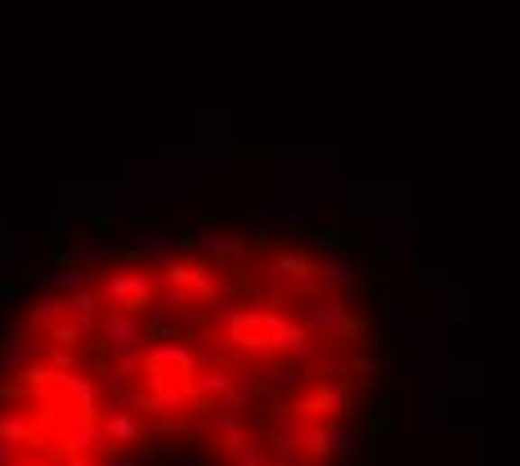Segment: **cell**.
I'll use <instances>...</instances> for the list:
<instances>
[{"label":"cell","instance_id":"cell-1","mask_svg":"<svg viewBox=\"0 0 520 466\" xmlns=\"http://www.w3.org/2000/svg\"><path fill=\"white\" fill-rule=\"evenodd\" d=\"M99 301L108 310H122V314H148L153 310V296H157V283L135 269V265H108L104 278H99Z\"/></svg>","mask_w":520,"mask_h":466},{"label":"cell","instance_id":"cell-2","mask_svg":"<svg viewBox=\"0 0 520 466\" xmlns=\"http://www.w3.org/2000/svg\"><path fill=\"white\" fill-rule=\"evenodd\" d=\"M301 305H305V314H310L323 332H332V337H359V341H364V323H355V314H350V305H346L341 296L310 292V296H301Z\"/></svg>","mask_w":520,"mask_h":466},{"label":"cell","instance_id":"cell-3","mask_svg":"<svg viewBox=\"0 0 520 466\" xmlns=\"http://www.w3.org/2000/svg\"><path fill=\"white\" fill-rule=\"evenodd\" d=\"M99 332H104V341H108L113 354L117 350H139L144 341H153L144 314H122V310H104L99 314Z\"/></svg>","mask_w":520,"mask_h":466},{"label":"cell","instance_id":"cell-4","mask_svg":"<svg viewBox=\"0 0 520 466\" xmlns=\"http://www.w3.org/2000/svg\"><path fill=\"white\" fill-rule=\"evenodd\" d=\"M310 269H314V278H323L328 287H337L341 301L355 296V287H359V278H355V269H350V260H346L341 247H323V256L310 260Z\"/></svg>","mask_w":520,"mask_h":466},{"label":"cell","instance_id":"cell-5","mask_svg":"<svg viewBox=\"0 0 520 466\" xmlns=\"http://www.w3.org/2000/svg\"><path fill=\"white\" fill-rule=\"evenodd\" d=\"M104 449H108V440H104L99 422H77V417H68V422H63V431H59V449H54V458H59V453H81V458H95V453H104Z\"/></svg>","mask_w":520,"mask_h":466},{"label":"cell","instance_id":"cell-6","mask_svg":"<svg viewBox=\"0 0 520 466\" xmlns=\"http://www.w3.org/2000/svg\"><path fill=\"white\" fill-rule=\"evenodd\" d=\"M260 332L269 337V346H274V354H287V350H292L296 341H301V337H305V328L287 319L283 301H269V305L260 310Z\"/></svg>","mask_w":520,"mask_h":466},{"label":"cell","instance_id":"cell-7","mask_svg":"<svg viewBox=\"0 0 520 466\" xmlns=\"http://www.w3.org/2000/svg\"><path fill=\"white\" fill-rule=\"evenodd\" d=\"M234 386H238V372H229V368H193L184 377L189 399H225Z\"/></svg>","mask_w":520,"mask_h":466},{"label":"cell","instance_id":"cell-8","mask_svg":"<svg viewBox=\"0 0 520 466\" xmlns=\"http://www.w3.org/2000/svg\"><path fill=\"white\" fill-rule=\"evenodd\" d=\"M99 431H104V440H108L113 449H135V444L144 440V422H139L130 408H108V413H99Z\"/></svg>","mask_w":520,"mask_h":466},{"label":"cell","instance_id":"cell-9","mask_svg":"<svg viewBox=\"0 0 520 466\" xmlns=\"http://www.w3.org/2000/svg\"><path fill=\"white\" fill-rule=\"evenodd\" d=\"M126 242H130V251H135V256H144V260H148V265H157V269H162L166 260H175V256L189 247V238H184V233H166V238H153V233H130Z\"/></svg>","mask_w":520,"mask_h":466},{"label":"cell","instance_id":"cell-10","mask_svg":"<svg viewBox=\"0 0 520 466\" xmlns=\"http://www.w3.org/2000/svg\"><path fill=\"white\" fill-rule=\"evenodd\" d=\"M216 323H220V337L238 350L252 332H260V310H252V305H220Z\"/></svg>","mask_w":520,"mask_h":466},{"label":"cell","instance_id":"cell-11","mask_svg":"<svg viewBox=\"0 0 520 466\" xmlns=\"http://www.w3.org/2000/svg\"><path fill=\"white\" fill-rule=\"evenodd\" d=\"M189 242H198L207 256H220V260H234V265L247 256V242H243V238H234V233H225V229H216V225H198Z\"/></svg>","mask_w":520,"mask_h":466},{"label":"cell","instance_id":"cell-12","mask_svg":"<svg viewBox=\"0 0 520 466\" xmlns=\"http://www.w3.org/2000/svg\"><path fill=\"white\" fill-rule=\"evenodd\" d=\"M36 359V341H27V332L23 328H9V332H0V372H23L27 363Z\"/></svg>","mask_w":520,"mask_h":466},{"label":"cell","instance_id":"cell-13","mask_svg":"<svg viewBox=\"0 0 520 466\" xmlns=\"http://www.w3.org/2000/svg\"><path fill=\"white\" fill-rule=\"evenodd\" d=\"M189 296H193V310H202V305H211V301L225 296V283L216 278V265H211V260L189 265Z\"/></svg>","mask_w":520,"mask_h":466},{"label":"cell","instance_id":"cell-14","mask_svg":"<svg viewBox=\"0 0 520 466\" xmlns=\"http://www.w3.org/2000/svg\"><path fill=\"white\" fill-rule=\"evenodd\" d=\"M63 305H68V319L72 323H81L86 332L99 323V314H104V301H99V292L95 287H77V292H68L63 296Z\"/></svg>","mask_w":520,"mask_h":466},{"label":"cell","instance_id":"cell-15","mask_svg":"<svg viewBox=\"0 0 520 466\" xmlns=\"http://www.w3.org/2000/svg\"><path fill=\"white\" fill-rule=\"evenodd\" d=\"M193 310V296H189V287H157V296H153V323H171V319H184Z\"/></svg>","mask_w":520,"mask_h":466},{"label":"cell","instance_id":"cell-16","mask_svg":"<svg viewBox=\"0 0 520 466\" xmlns=\"http://www.w3.org/2000/svg\"><path fill=\"white\" fill-rule=\"evenodd\" d=\"M301 386H305V368H296L292 359L287 363H269V372H265V390L269 395H287L292 399Z\"/></svg>","mask_w":520,"mask_h":466},{"label":"cell","instance_id":"cell-17","mask_svg":"<svg viewBox=\"0 0 520 466\" xmlns=\"http://www.w3.org/2000/svg\"><path fill=\"white\" fill-rule=\"evenodd\" d=\"M265 278H283V283H310V278H314V269H310V260H305V256L283 251V256H274V260H269Z\"/></svg>","mask_w":520,"mask_h":466},{"label":"cell","instance_id":"cell-18","mask_svg":"<svg viewBox=\"0 0 520 466\" xmlns=\"http://www.w3.org/2000/svg\"><path fill=\"white\" fill-rule=\"evenodd\" d=\"M310 426H314V422H310L301 408H283V413L269 417V440H305Z\"/></svg>","mask_w":520,"mask_h":466},{"label":"cell","instance_id":"cell-19","mask_svg":"<svg viewBox=\"0 0 520 466\" xmlns=\"http://www.w3.org/2000/svg\"><path fill=\"white\" fill-rule=\"evenodd\" d=\"M301 413H305L310 422H332V417H337V390H332V381H319V386L310 390V399L301 404Z\"/></svg>","mask_w":520,"mask_h":466},{"label":"cell","instance_id":"cell-20","mask_svg":"<svg viewBox=\"0 0 520 466\" xmlns=\"http://www.w3.org/2000/svg\"><path fill=\"white\" fill-rule=\"evenodd\" d=\"M0 444H36L41 449V435L32 431V422L18 408H9V413H0Z\"/></svg>","mask_w":520,"mask_h":466},{"label":"cell","instance_id":"cell-21","mask_svg":"<svg viewBox=\"0 0 520 466\" xmlns=\"http://www.w3.org/2000/svg\"><path fill=\"white\" fill-rule=\"evenodd\" d=\"M63 319H68V305H63V296H54V292H45V296L27 310V323H32V328H45V332H50L54 323H63Z\"/></svg>","mask_w":520,"mask_h":466},{"label":"cell","instance_id":"cell-22","mask_svg":"<svg viewBox=\"0 0 520 466\" xmlns=\"http://www.w3.org/2000/svg\"><path fill=\"white\" fill-rule=\"evenodd\" d=\"M36 287H41V292H63V296H68V292H77V287H90V278H86V269H68V265H63V269H54V274H41Z\"/></svg>","mask_w":520,"mask_h":466},{"label":"cell","instance_id":"cell-23","mask_svg":"<svg viewBox=\"0 0 520 466\" xmlns=\"http://www.w3.org/2000/svg\"><path fill=\"white\" fill-rule=\"evenodd\" d=\"M305 458H310V462H328V458H332V426H328V422H314V426L305 431Z\"/></svg>","mask_w":520,"mask_h":466},{"label":"cell","instance_id":"cell-24","mask_svg":"<svg viewBox=\"0 0 520 466\" xmlns=\"http://www.w3.org/2000/svg\"><path fill=\"white\" fill-rule=\"evenodd\" d=\"M234 435H252V422L238 413H211V440H234Z\"/></svg>","mask_w":520,"mask_h":466},{"label":"cell","instance_id":"cell-25","mask_svg":"<svg viewBox=\"0 0 520 466\" xmlns=\"http://www.w3.org/2000/svg\"><path fill=\"white\" fill-rule=\"evenodd\" d=\"M36 359H41L45 368H54V372H77V350H68V346L45 341V350H36Z\"/></svg>","mask_w":520,"mask_h":466},{"label":"cell","instance_id":"cell-26","mask_svg":"<svg viewBox=\"0 0 520 466\" xmlns=\"http://www.w3.org/2000/svg\"><path fill=\"white\" fill-rule=\"evenodd\" d=\"M260 399V390L252 386V381H238L229 395H225V413H238V417H247V408Z\"/></svg>","mask_w":520,"mask_h":466},{"label":"cell","instance_id":"cell-27","mask_svg":"<svg viewBox=\"0 0 520 466\" xmlns=\"http://www.w3.org/2000/svg\"><path fill=\"white\" fill-rule=\"evenodd\" d=\"M50 341H54V346L77 350L81 341H86V328H81V323H72V319H63V323H54V328H50Z\"/></svg>","mask_w":520,"mask_h":466},{"label":"cell","instance_id":"cell-28","mask_svg":"<svg viewBox=\"0 0 520 466\" xmlns=\"http://www.w3.org/2000/svg\"><path fill=\"white\" fill-rule=\"evenodd\" d=\"M382 225H386V238L390 242H399V251H408V247H413V220H408V216H386V220H382Z\"/></svg>","mask_w":520,"mask_h":466},{"label":"cell","instance_id":"cell-29","mask_svg":"<svg viewBox=\"0 0 520 466\" xmlns=\"http://www.w3.org/2000/svg\"><path fill=\"white\" fill-rule=\"evenodd\" d=\"M162 283H166V287H189V260H180V256L166 260V265H162Z\"/></svg>","mask_w":520,"mask_h":466},{"label":"cell","instance_id":"cell-30","mask_svg":"<svg viewBox=\"0 0 520 466\" xmlns=\"http://www.w3.org/2000/svg\"><path fill=\"white\" fill-rule=\"evenodd\" d=\"M314 368H319V381H346V363H341L337 354H328V359H319Z\"/></svg>","mask_w":520,"mask_h":466},{"label":"cell","instance_id":"cell-31","mask_svg":"<svg viewBox=\"0 0 520 466\" xmlns=\"http://www.w3.org/2000/svg\"><path fill=\"white\" fill-rule=\"evenodd\" d=\"M234 466H274V458H269L265 449H256V444H247V449L234 458Z\"/></svg>","mask_w":520,"mask_h":466},{"label":"cell","instance_id":"cell-32","mask_svg":"<svg viewBox=\"0 0 520 466\" xmlns=\"http://www.w3.org/2000/svg\"><path fill=\"white\" fill-rule=\"evenodd\" d=\"M350 449H355V435L350 431H332V458H350Z\"/></svg>","mask_w":520,"mask_h":466},{"label":"cell","instance_id":"cell-33","mask_svg":"<svg viewBox=\"0 0 520 466\" xmlns=\"http://www.w3.org/2000/svg\"><path fill=\"white\" fill-rule=\"evenodd\" d=\"M310 225V216H301V211H283V216H274V229H305Z\"/></svg>","mask_w":520,"mask_h":466},{"label":"cell","instance_id":"cell-34","mask_svg":"<svg viewBox=\"0 0 520 466\" xmlns=\"http://www.w3.org/2000/svg\"><path fill=\"white\" fill-rule=\"evenodd\" d=\"M355 377H359V386H364V390H368V386H377V363H373V359H359V363H355Z\"/></svg>","mask_w":520,"mask_h":466},{"label":"cell","instance_id":"cell-35","mask_svg":"<svg viewBox=\"0 0 520 466\" xmlns=\"http://www.w3.org/2000/svg\"><path fill=\"white\" fill-rule=\"evenodd\" d=\"M104 453H108V458H104V462H99V466H135V458H130L126 449H113V444H108Z\"/></svg>","mask_w":520,"mask_h":466},{"label":"cell","instance_id":"cell-36","mask_svg":"<svg viewBox=\"0 0 520 466\" xmlns=\"http://www.w3.org/2000/svg\"><path fill=\"white\" fill-rule=\"evenodd\" d=\"M162 431L166 435H189V417H162Z\"/></svg>","mask_w":520,"mask_h":466},{"label":"cell","instance_id":"cell-37","mask_svg":"<svg viewBox=\"0 0 520 466\" xmlns=\"http://www.w3.org/2000/svg\"><path fill=\"white\" fill-rule=\"evenodd\" d=\"M462 314H467V296H462V292H453V296H449V319L458 323Z\"/></svg>","mask_w":520,"mask_h":466},{"label":"cell","instance_id":"cell-38","mask_svg":"<svg viewBox=\"0 0 520 466\" xmlns=\"http://www.w3.org/2000/svg\"><path fill=\"white\" fill-rule=\"evenodd\" d=\"M54 466H95V458H81V453H59Z\"/></svg>","mask_w":520,"mask_h":466},{"label":"cell","instance_id":"cell-39","mask_svg":"<svg viewBox=\"0 0 520 466\" xmlns=\"http://www.w3.org/2000/svg\"><path fill=\"white\" fill-rule=\"evenodd\" d=\"M14 399H18V386H0V413H9Z\"/></svg>","mask_w":520,"mask_h":466},{"label":"cell","instance_id":"cell-40","mask_svg":"<svg viewBox=\"0 0 520 466\" xmlns=\"http://www.w3.org/2000/svg\"><path fill=\"white\" fill-rule=\"evenodd\" d=\"M18 458H23V453H18V444H0V466H14Z\"/></svg>","mask_w":520,"mask_h":466},{"label":"cell","instance_id":"cell-41","mask_svg":"<svg viewBox=\"0 0 520 466\" xmlns=\"http://www.w3.org/2000/svg\"><path fill=\"white\" fill-rule=\"evenodd\" d=\"M211 458H216V453H189V458H180L175 466H211Z\"/></svg>","mask_w":520,"mask_h":466},{"label":"cell","instance_id":"cell-42","mask_svg":"<svg viewBox=\"0 0 520 466\" xmlns=\"http://www.w3.org/2000/svg\"><path fill=\"white\" fill-rule=\"evenodd\" d=\"M390 332H399V337H408V332H417V328H413V319H390Z\"/></svg>","mask_w":520,"mask_h":466},{"label":"cell","instance_id":"cell-43","mask_svg":"<svg viewBox=\"0 0 520 466\" xmlns=\"http://www.w3.org/2000/svg\"><path fill=\"white\" fill-rule=\"evenodd\" d=\"M252 229H274V216H269V211H256V216H252Z\"/></svg>","mask_w":520,"mask_h":466},{"label":"cell","instance_id":"cell-44","mask_svg":"<svg viewBox=\"0 0 520 466\" xmlns=\"http://www.w3.org/2000/svg\"><path fill=\"white\" fill-rule=\"evenodd\" d=\"M431 283H444V274H435V269H431V274H417V287H431Z\"/></svg>","mask_w":520,"mask_h":466},{"label":"cell","instance_id":"cell-45","mask_svg":"<svg viewBox=\"0 0 520 466\" xmlns=\"http://www.w3.org/2000/svg\"><path fill=\"white\" fill-rule=\"evenodd\" d=\"M14 466H50V462H41V458H18Z\"/></svg>","mask_w":520,"mask_h":466},{"label":"cell","instance_id":"cell-46","mask_svg":"<svg viewBox=\"0 0 520 466\" xmlns=\"http://www.w3.org/2000/svg\"><path fill=\"white\" fill-rule=\"evenodd\" d=\"M283 466H296V462H283Z\"/></svg>","mask_w":520,"mask_h":466}]
</instances>
